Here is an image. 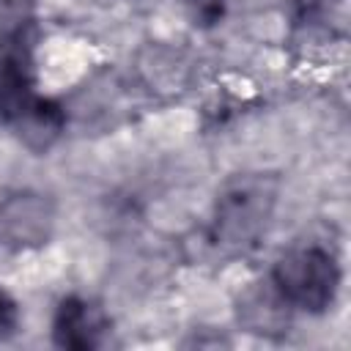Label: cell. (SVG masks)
Returning <instances> with one entry per match:
<instances>
[{
    "label": "cell",
    "instance_id": "cell-2",
    "mask_svg": "<svg viewBox=\"0 0 351 351\" xmlns=\"http://www.w3.org/2000/svg\"><path fill=\"white\" fill-rule=\"evenodd\" d=\"M269 277L293 310L313 315H321L335 304L343 280L337 258L318 244L282 252Z\"/></svg>",
    "mask_w": 351,
    "mask_h": 351
},
{
    "label": "cell",
    "instance_id": "cell-9",
    "mask_svg": "<svg viewBox=\"0 0 351 351\" xmlns=\"http://www.w3.org/2000/svg\"><path fill=\"white\" fill-rule=\"evenodd\" d=\"M184 8L192 19V25L197 27H214L225 11H228V0H184Z\"/></svg>",
    "mask_w": 351,
    "mask_h": 351
},
{
    "label": "cell",
    "instance_id": "cell-7",
    "mask_svg": "<svg viewBox=\"0 0 351 351\" xmlns=\"http://www.w3.org/2000/svg\"><path fill=\"white\" fill-rule=\"evenodd\" d=\"M14 137L33 154H47L66 132V110L47 96H33L11 121Z\"/></svg>",
    "mask_w": 351,
    "mask_h": 351
},
{
    "label": "cell",
    "instance_id": "cell-10",
    "mask_svg": "<svg viewBox=\"0 0 351 351\" xmlns=\"http://www.w3.org/2000/svg\"><path fill=\"white\" fill-rule=\"evenodd\" d=\"M19 321H22V313H19L16 299L5 288H0V343L16 335Z\"/></svg>",
    "mask_w": 351,
    "mask_h": 351
},
{
    "label": "cell",
    "instance_id": "cell-4",
    "mask_svg": "<svg viewBox=\"0 0 351 351\" xmlns=\"http://www.w3.org/2000/svg\"><path fill=\"white\" fill-rule=\"evenodd\" d=\"M33 41L27 30H14L0 38V118L8 123L36 96Z\"/></svg>",
    "mask_w": 351,
    "mask_h": 351
},
{
    "label": "cell",
    "instance_id": "cell-3",
    "mask_svg": "<svg viewBox=\"0 0 351 351\" xmlns=\"http://www.w3.org/2000/svg\"><path fill=\"white\" fill-rule=\"evenodd\" d=\"M55 203L41 192H14L0 203V247L11 252L38 250L52 239Z\"/></svg>",
    "mask_w": 351,
    "mask_h": 351
},
{
    "label": "cell",
    "instance_id": "cell-6",
    "mask_svg": "<svg viewBox=\"0 0 351 351\" xmlns=\"http://www.w3.org/2000/svg\"><path fill=\"white\" fill-rule=\"evenodd\" d=\"M293 307L269 280L250 282L236 299V321L244 332L261 337H280L288 332Z\"/></svg>",
    "mask_w": 351,
    "mask_h": 351
},
{
    "label": "cell",
    "instance_id": "cell-1",
    "mask_svg": "<svg viewBox=\"0 0 351 351\" xmlns=\"http://www.w3.org/2000/svg\"><path fill=\"white\" fill-rule=\"evenodd\" d=\"M277 200V184L269 176H244L228 184L214 206L211 239L233 252H244L266 233Z\"/></svg>",
    "mask_w": 351,
    "mask_h": 351
},
{
    "label": "cell",
    "instance_id": "cell-8",
    "mask_svg": "<svg viewBox=\"0 0 351 351\" xmlns=\"http://www.w3.org/2000/svg\"><path fill=\"white\" fill-rule=\"evenodd\" d=\"M340 0H291V14L299 27L324 30L337 16Z\"/></svg>",
    "mask_w": 351,
    "mask_h": 351
},
{
    "label": "cell",
    "instance_id": "cell-5",
    "mask_svg": "<svg viewBox=\"0 0 351 351\" xmlns=\"http://www.w3.org/2000/svg\"><path fill=\"white\" fill-rule=\"evenodd\" d=\"M110 318L104 310L85 296H66L58 302L52 315V343L66 351H93L104 346Z\"/></svg>",
    "mask_w": 351,
    "mask_h": 351
}]
</instances>
